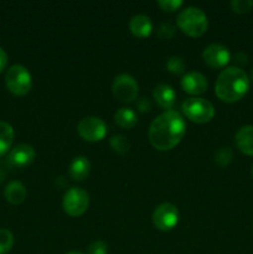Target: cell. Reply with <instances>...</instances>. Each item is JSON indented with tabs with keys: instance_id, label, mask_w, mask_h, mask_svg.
I'll return each instance as SVG.
<instances>
[{
	"instance_id": "484cf974",
	"label": "cell",
	"mask_w": 253,
	"mask_h": 254,
	"mask_svg": "<svg viewBox=\"0 0 253 254\" xmlns=\"http://www.w3.org/2000/svg\"><path fill=\"white\" fill-rule=\"evenodd\" d=\"M159 6L165 11H175L183 5L181 0H159Z\"/></svg>"
},
{
	"instance_id": "4316f807",
	"label": "cell",
	"mask_w": 253,
	"mask_h": 254,
	"mask_svg": "<svg viewBox=\"0 0 253 254\" xmlns=\"http://www.w3.org/2000/svg\"><path fill=\"white\" fill-rule=\"evenodd\" d=\"M108 246L103 241H96L88 247V254H107Z\"/></svg>"
},
{
	"instance_id": "7a4b0ae2",
	"label": "cell",
	"mask_w": 253,
	"mask_h": 254,
	"mask_svg": "<svg viewBox=\"0 0 253 254\" xmlns=\"http://www.w3.org/2000/svg\"><path fill=\"white\" fill-rule=\"evenodd\" d=\"M250 88V77L240 67L223 69L216 81V96L223 102L233 103L245 96Z\"/></svg>"
},
{
	"instance_id": "ba28073f",
	"label": "cell",
	"mask_w": 253,
	"mask_h": 254,
	"mask_svg": "<svg viewBox=\"0 0 253 254\" xmlns=\"http://www.w3.org/2000/svg\"><path fill=\"white\" fill-rule=\"evenodd\" d=\"M138 83L130 74L122 73L117 76L113 81V93L117 98L124 103L133 102L138 96Z\"/></svg>"
},
{
	"instance_id": "6da1fadb",
	"label": "cell",
	"mask_w": 253,
	"mask_h": 254,
	"mask_svg": "<svg viewBox=\"0 0 253 254\" xmlns=\"http://www.w3.org/2000/svg\"><path fill=\"white\" fill-rule=\"evenodd\" d=\"M186 124L179 112L166 111L156 117L149 128V140L158 150H170L185 135Z\"/></svg>"
},
{
	"instance_id": "cb8c5ba5",
	"label": "cell",
	"mask_w": 253,
	"mask_h": 254,
	"mask_svg": "<svg viewBox=\"0 0 253 254\" xmlns=\"http://www.w3.org/2000/svg\"><path fill=\"white\" fill-rule=\"evenodd\" d=\"M231 6H232L233 11L238 12V14H245L248 12L253 7L252 0H232L231 1Z\"/></svg>"
},
{
	"instance_id": "277c9868",
	"label": "cell",
	"mask_w": 253,
	"mask_h": 254,
	"mask_svg": "<svg viewBox=\"0 0 253 254\" xmlns=\"http://www.w3.org/2000/svg\"><path fill=\"white\" fill-rule=\"evenodd\" d=\"M5 83L7 89L15 96H25L32 87V78L29 69L21 64H14L10 67L5 76Z\"/></svg>"
},
{
	"instance_id": "83f0119b",
	"label": "cell",
	"mask_w": 253,
	"mask_h": 254,
	"mask_svg": "<svg viewBox=\"0 0 253 254\" xmlns=\"http://www.w3.org/2000/svg\"><path fill=\"white\" fill-rule=\"evenodd\" d=\"M138 108L140 109L141 112H149L151 109V103L149 101V98H141L140 101L138 102Z\"/></svg>"
},
{
	"instance_id": "8fae6325",
	"label": "cell",
	"mask_w": 253,
	"mask_h": 254,
	"mask_svg": "<svg viewBox=\"0 0 253 254\" xmlns=\"http://www.w3.org/2000/svg\"><path fill=\"white\" fill-rule=\"evenodd\" d=\"M36 158V151L29 144H17L10 150L7 161L14 168H25L34 163Z\"/></svg>"
},
{
	"instance_id": "9a60e30c",
	"label": "cell",
	"mask_w": 253,
	"mask_h": 254,
	"mask_svg": "<svg viewBox=\"0 0 253 254\" xmlns=\"http://www.w3.org/2000/svg\"><path fill=\"white\" fill-rule=\"evenodd\" d=\"M129 29H130L131 34L135 36L146 37L150 35L151 30H153V22H151L150 17L144 14L134 15L129 21Z\"/></svg>"
},
{
	"instance_id": "52a82bcc",
	"label": "cell",
	"mask_w": 253,
	"mask_h": 254,
	"mask_svg": "<svg viewBox=\"0 0 253 254\" xmlns=\"http://www.w3.org/2000/svg\"><path fill=\"white\" fill-rule=\"evenodd\" d=\"M78 134L88 141H99L106 136L107 124L98 117H86L77 126Z\"/></svg>"
},
{
	"instance_id": "30bf717a",
	"label": "cell",
	"mask_w": 253,
	"mask_h": 254,
	"mask_svg": "<svg viewBox=\"0 0 253 254\" xmlns=\"http://www.w3.org/2000/svg\"><path fill=\"white\" fill-rule=\"evenodd\" d=\"M202 59L212 68H221L230 62L231 54L226 46L221 44H211L203 50Z\"/></svg>"
},
{
	"instance_id": "5bb4252c",
	"label": "cell",
	"mask_w": 253,
	"mask_h": 254,
	"mask_svg": "<svg viewBox=\"0 0 253 254\" xmlns=\"http://www.w3.org/2000/svg\"><path fill=\"white\" fill-rule=\"evenodd\" d=\"M154 99L156 103L164 109H169L170 111L171 107L174 106L176 99L175 91L171 86L166 83H160L154 88Z\"/></svg>"
},
{
	"instance_id": "d6a6232c",
	"label": "cell",
	"mask_w": 253,
	"mask_h": 254,
	"mask_svg": "<svg viewBox=\"0 0 253 254\" xmlns=\"http://www.w3.org/2000/svg\"><path fill=\"white\" fill-rule=\"evenodd\" d=\"M252 175H253V165H252Z\"/></svg>"
},
{
	"instance_id": "8992f818",
	"label": "cell",
	"mask_w": 253,
	"mask_h": 254,
	"mask_svg": "<svg viewBox=\"0 0 253 254\" xmlns=\"http://www.w3.org/2000/svg\"><path fill=\"white\" fill-rule=\"evenodd\" d=\"M62 206L67 215L72 217L82 216L89 206V195L81 188H71L63 196Z\"/></svg>"
},
{
	"instance_id": "1f68e13d",
	"label": "cell",
	"mask_w": 253,
	"mask_h": 254,
	"mask_svg": "<svg viewBox=\"0 0 253 254\" xmlns=\"http://www.w3.org/2000/svg\"><path fill=\"white\" fill-rule=\"evenodd\" d=\"M251 81L253 82V69H252V72H251Z\"/></svg>"
},
{
	"instance_id": "44dd1931",
	"label": "cell",
	"mask_w": 253,
	"mask_h": 254,
	"mask_svg": "<svg viewBox=\"0 0 253 254\" xmlns=\"http://www.w3.org/2000/svg\"><path fill=\"white\" fill-rule=\"evenodd\" d=\"M14 246V236L6 228H0V254H6Z\"/></svg>"
},
{
	"instance_id": "ffe728a7",
	"label": "cell",
	"mask_w": 253,
	"mask_h": 254,
	"mask_svg": "<svg viewBox=\"0 0 253 254\" xmlns=\"http://www.w3.org/2000/svg\"><path fill=\"white\" fill-rule=\"evenodd\" d=\"M109 144H111L112 149L114 151H117L118 154H126L130 149V143H129L128 139L124 135H114L112 136L111 140H109Z\"/></svg>"
},
{
	"instance_id": "ac0fdd59",
	"label": "cell",
	"mask_w": 253,
	"mask_h": 254,
	"mask_svg": "<svg viewBox=\"0 0 253 254\" xmlns=\"http://www.w3.org/2000/svg\"><path fill=\"white\" fill-rule=\"evenodd\" d=\"M14 140V129L9 123L0 121V156L7 153Z\"/></svg>"
},
{
	"instance_id": "d6986e66",
	"label": "cell",
	"mask_w": 253,
	"mask_h": 254,
	"mask_svg": "<svg viewBox=\"0 0 253 254\" xmlns=\"http://www.w3.org/2000/svg\"><path fill=\"white\" fill-rule=\"evenodd\" d=\"M114 119L116 123L122 128H133L138 122V117H136L135 112L131 111L130 108H121L116 112L114 114Z\"/></svg>"
},
{
	"instance_id": "603a6c76",
	"label": "cell",
	"mask_w": 253,
	"mask_h": 254,
	"mask_svg": "<svg viewBox=\"0 0 253 254\" xmlns=\"http://www.w3.org/2000/svg\"><path fill=\"white\" fill-rule=\"evenodd\" d=\"M185 61H184L183 57L180 56H173L168 60L166 62V68L171 72V73L180 74L185 72Z\"/></svg>"
},
{
	"instance_id": "3957f363",
	"label": "cell",
	"mask_w": 253,
	"mask_h": 254,
	"mask_svg": "<svg viewBox=\"0 0 253 254\" xmlns=\"http://www.w3.org/2000/svg\"><path fill=\"white\" fill-rule=\"evenodd\" d=\"M178 26L183 32L192 37L201 36L208 27V20L203 10L196 6H189L179 14Z\"/></svg>"
},
{
	"instance_id": "4dcf8cb0",
	"label": "cell",
	"mask_w": 253,
	"mask_h": 254,
	"mask_svg": "<svg viewBox=\"0 0 253 254\" xmlns=\"http://www.w3.org/2000/svg\"><path fill=\"white\" fill-rule=\"evenodd\" d=\"M67 254H84V253H81V252H69V253H67Z\"/></svg>"
},
{
	"instance_id": "e0dca14e",
	"label": "cell",
	"mask_w": 253,
	"mask_h": 254,
	"mask_svg": "<svg viewBox=\"0 0 253 254\" xmlns=\"http://www.w3.org/2000/svg\"><path fill=\"white\" fill-rule=\"evenodd\" d=\"M26 188L20 181H11L6 185L4 190V196L6 201L12 205H19L26 198Z\"/></svg>"
},
{
	"instance_id": "2e32d148",
	"label": "cell",
	"mask_w": 253,
	"mask_h": 254,
	"mask_svg": "<svg viewBox=\"0 0 253 254\" xmlns=\"http://www.w3.org/2000/svg\"><path fill=\"white\" fill-rule=\"evenodd\" d=\"M91 163L86 156H76L69 164V175L73 180L82 181L89 175Z\"/></svg>"
},
{
	"instance_id": "f1b7e54d",
	"label": "cell",
	"mask_w": 253,
	"mask_h": 254,
	"mask_svg": "<svg viewBox=\"0 0 253 254\" xmlns=\"http://www.w3.org/2000/svg\"><path fill=\"white\" fill-rule=\"evenodd\" d=\"M6 64H7V55H6V52H5L4 50L0 47V73L4 71L5 67H6Z\"/></svg>"
},
{
	"instance_id": "7402d4cb",
	"label": "cell",
	"mask_w": 253,
	"mask_h": 254,
	"mask_svg": "<svg viewBox=\"0 0 253 254\" xmlns=\"http://www.w3.org/2000/svg\"><path fill=\"white\" fill-rule=\"evenodd\" d=\"M233 160V151L228 146L220 148L215 153V161L220 166H227L228 164L232 163Z\"/></svg>"
},
{
	"instance_id": "d4e9b609",
	"label": "cell",
	"mask_w": 253,
	"mask_h": 254,
	"mask_svg": "<svg viewBox=\"0 0 253 254\" xmlns=\"http://www.w3.org/2000/svg\"><path fill=\"white\" fill-rule=\"evenodd\" d=\"M174 34H175V27L170 22H164V24L160 25V27L158 30L159 37H161L164 40L170 39V37L174 36Z\"/></svg>"
},
{
	"instance_id": "f546056e",
	"label": "cell",
	"mask_w": 253,
	"mask_h": 254,
	"mask_svg": "<svg viewBox=\"0 0 253 254\" xmlns=\"http://www.w3.org/2000/svg\"><path fill=\"white\" fill-rule=\"evenodd\" d=\"M4 178H5V174L2 173V171H0V183H1V181L4 180Z\"/></svg>"
},
{
	"instance_id": "9c48e42d",
	"label": "cell",
	"mask_w": 253,
	"mask_h": 254,
	"mask_svg": "<svg viewBox=\"0 0 253 254\" xmlns=\"http://www.w3.org/2000/svg\"><path fill=\"white\" fill-rule=\"evenodd\" d=\"M153 222L160 231H170L178 225L179 211L171 203H161L154 210Z\"/></svg>"
},
{
	"instance_id": "4fadbf2b",
	"label": "cell",
	"mask_w": 253,
	"mask_h": 254,
	"mask_svg": "<svg viewBox=\"0 0 253 254\" xmlns=\"http://www.w3.org/2000/svg\"><path fill=\"white\" fill-rule=\"evenodd\" d=\"M235 143L241 153L253 156V126H245L238 129Z\"/></svg>"
},
{
	"instance_id": "5b68a950",
	"label": "cell",
	"mask_w": 253,
	"mask_h": 254,
	"mask_svg": "<svg viewBox=\"0 0 253 254\" xmlns=\"http://www.w3.org/2000/svg\"><path fill=\"white\" fill-rule=\"evenodd\" d=\"M183 112L190 121L196 123H207L215 116L212 103L205 98H188L183 103Z\"/></svg>"
},
{
	"instance_id": "7c38bea8",
	"label": "cell",
	"mask_w": 253,
	"mask_h": 254,
	"mask_svg": "<svg viewBox=\"0 0 253 254\" xmlns=\"http://www.w3.org/2000/svg\"><path fill=\"white\" fill-rule=\"evenodd\" d=\"M181 86L184 91L190 94H201L207 89V81L202 73L196 71L186 72L181 78Z\"/></svg>"
}]
</instances>
